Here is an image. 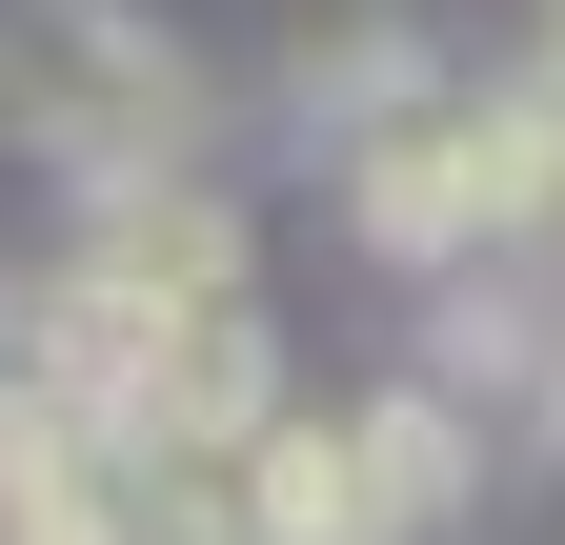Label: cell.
<instances>
[{
	"instance_id": "obj_1",
	"label": "cell",
	"mask_w": 565,
	"mask_h": 545,
	"mask_svg": "<svg viewBox=\"0 0 565 545\" xmlns=\"http://www.w3.org/2000/svg\"><path fill=\"white\" fill-rule=\"evenodd\" d=\"M0 101H21V142H61L102 202L202 142V82L121 21V0H21V21H0Z\"/></svg>"
},
{
	"instance_id": "obj_2",
	"label": "cell",
	"mask_w": 565,
	"mask_h": 545,
	"mask_svg": "<svg viewBox=\"0 0 565 545\" xmlns=\"http://www.w3.org/2000/svg\"><path fill=\"white\" fill-rule=\"evenodd\" d=\"M223 505H243V545H384V505H364V425H282L223 464Z\"/></svg>"
},
{
	"instance_id": "obj_4",
	"label": "cell",
	"mask_w": 565,
	"mask_h": 545,
	"mask_svg": "<svg viewBox=\"0 0 565 545\" xmlns=\"http://www.w3.org/2000/svg\"><path fill=\"white\" fill-rule=\"evenodd\" d=\"M21 384H41V323H21V303H0V404H21Z\"/></svg>"
},
{
	"instance_id": "obj_3",
	"label": "cell",
	"mask_w": 565,
	"mask_h": 545,
	"mask_svg": "<svg viewBox=\"0 0 565 545\" xmlns=\"http://www.w3.org/2000/svg\"><path fill=\"white\" fill-rule=\"evenodd\" d=\"M364 505H384V545L465 505V425H445L424 384H384V404H364Z\"/></svg>"
}]
</instances>
